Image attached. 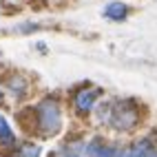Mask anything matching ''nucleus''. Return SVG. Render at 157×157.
Listing matches in <instances>:
<instances>
[{"label":"nucleus","instance_id":"nucleus-1","mask_svg":"<svg viewBox=\"0 0 157 157\" xmlns=\"http://www.w3.org/2000/svg\"><path fill=\"white\" fill-rule=\"evenodd\" d=\"M98 120L115 133H131L140 126L142 113L135 100H109L98 104Z\"/></svg>","mask_w":157,"mask_h":157},{"label":"nucleus","instance_id":"nucleus-2","mask_svg":"<svg viewBox=\"0 0 157 157\" xmlns=\"http://www.w3.org/2000/svg\"><path fill=\"white\" fill-rule=\"evenodd\" d=\"M36 128L44 137H53L62 128V109L56 100H44L36 106Z\"/></svg>","mask_w":157,"mask_h":157},{"label":"nucleus","instance_id":"nucleus-3","mask_svg":"<svg viewBox=\"0 0 157 157\" xmlns=\"http://www.w3.org/2000/svg\"><path fill=\"white\" fill-rule=\"evenodd\" d=\"M102 98V89L100 86H80L71 98V104L80 115H89V113H95L98 104Z\"/></svg>","mask_w":157,"mask_h":157},{"label":"nucleus","instance_id":"nucleus-4","mask_svg":"<svg viewBox=\"0 0 157 157\" xmlns=\"http://www.w3.org/2000/svg\"><path fill=\"white\" fill-rule=\"evenodd\" d=\"M120 148H122V146L111 144V142H106L104 137H93V140L86 142L84 155L86 157H117L120 155Z\"/></svg>","mask_w":157,"mask_h":157},{"label":"nucleus","instance_id":"nucleus-5","mask_svg":"<svg viewBox=\"0 0 157 157\" xmlns=\"http://www.w3.org/2000/svg\"><path fill=\"white\" fill-rule=\"evenodd\" d=\"M117 157H157V146H155L148 137L135 140V142L128 144V146H122Z\"/></svg>","mask_w":157,"mask_h":157},{"label":"nucleus","instance_id":"nucleus-6","mask_svg":"<svg viewBox=\"0 0 157 157\" xmlns=\"http://www.w3.org/2000/svg\"><path fill=\"white\" fill-rule=\"evenodd\" d=\"M102 16L109 20V22H124L128 18V5L126 2H120V0H113L104 7Z\"/></svg>","mask_w":157,"mask_h":157},{"label":"nucleus","instance_id":"nucleus-7","mask_svg":"<svg viewBox=\"0 0 157 157\" xmlns=\"http://www.w3.org/2000/svg\"><path fill=\"white\" fill-rule=\"evenodd\" d=\"M16 144V135L11 131V126H9V122L0 115V146H13Z\"/></svg>","mask_w":157,"mask_h":157},{"label":"nucleus","instance_id":"nucleus-8","mask_svg":"<svg viewBox=\"0 0 157 157\" xmlns=\"http://www.w3.org/2000/svg\"><path fill=\"white\" fill-rule=\"evenodd\" d=\"M18 157H40V146L38 144H22L20 146V151H18Z\"/></svg>","mask_w":157,"mask_h":157},{"label":"nucleus","instance_id":"nucleus-9","mask_svg":"<svg viewBox=\"0 0 157 157\" xmlns=\"http://www.w3.org/2000/svg\"><path fill=\"white\" fill-rule=\"evenodd\" d=\"M51 157H84V155H80L78 151H73L71 146H64V148H60V151H56Z\"/></svg>","mask_w":157,"mask_h":157}]
</instances>
